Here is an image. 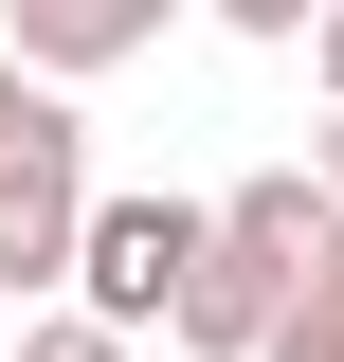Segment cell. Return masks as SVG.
I'll use <instances>...</instances> for the list:
<instances>
[{"label":"cell","instance_id":"obj_1","mask_svg":"<svg viewBox=\"0 0 344 362\" xmlns=\"http://www.w3.org/2000/svg\"><path fill=\"white\" fill-rule=\"evenodd\" d=\"M217 254V199H91V235H73V308H109L145 344V326L181 308V272Z\"/></svg>","mask_w":344,"mask_h":362},{"label":"cell","instance_id":"obj_2","mask_svg":"<svg viewBox=\"0 0 344 362\" xmlns=\"http://www.w3.org/2000/svg\"><path fill=\"white\" fill-rule=\"evenodd\" d=\"M73 235H91V127L37 90V127L0 145V290H73Z\"/></svg>","mask_w":344,"mask_h":362},{"label":"cell","instance_id":"obj_3","mask_svg":"<svg viewBox=\"0 0 344 362\" xmlns=\"http://www.w3.org/2000/svg\"><path fill=\"white\" fill-rule=\"evenodd\" d=\"M272 326H290V272H272V254H236V235H217V254L181 272V308H164V344H200V362H254Z\"/></svg>","mask_w":344,"mask_h":362},{"label":"cell","instance_id":"obj_4","mask_svg":"<svg viewBox=\"0 0 344 362\" xmlns=\"http://www.w3.org/2000/svg\"><path fill=\"white\" fill-rule=\"evenodd\" d=\"M164 18H181V0H0V37L37 54L55 90H73V73H127V54L164 37Z\"/></svg>","mask_w":344,"mask_h":362},{"label":"cell","instance_id":"obj_5","mask_svg":"<svg viewBox=\"0 0 344 362\" xmlns=\"http://www.w3.org/2000/svg\"><path fill=\"white\" fill-rule=\"evenodd\" d=\"M326 218H344V181H308V163H272V181H236V199H217V235H236V254H272L308 290V254H326Z\"/></svg>","mask_w":344,"mask_h":362},{"label":"cell","instance_id":"obj_6","mask_svg":"<svg viewBox=\"0 0 344 362\" xmlns=\"http://www.w3.org/2000/svg\"><path fill=\"white\" fill-rule=\"evenodd\" d=\"M18 362H127V326H109V308H37V326H18Z\"/></svg>","mask_w":344,"mask_h":362},{"label":"cell","instance_id":"obj_7","mask_svg":"<svg viewBox=\"0 0 344 362\" xmlns=\"http://www.w3.org/2000/svg\"><path fill=\"white\" fill-rule=\"evenodd\" d=\"M217 37H254V54H308V18H326V0H200Z\"/></svg>","mask_w":344,"mask_h":362},{"label":"cell","instance_id":"obj_8","mask_svg":"<svg viewBox=\"0 0 344 362\" xmlns=\"http://www.w3.org/2000/svg\"><path fill=\"white\" fill-rule=\"evenodd\" d=\"M254 362H344V308H308V290H290V326H272Z\"/></svg>","mask_w":344,"mask_h":362},{"label":"cell","instance_id":"obj_9","mask_svg":"<svg viewBox=\"0 0 344 362\" xmlns=\"http://www.w3.org/2000/svg\"><path fill=\"white\" fill-rule=\"evenodd\" d=\"M37 90H55V73H37V54H18V37H0V145L37 127Z\"/></svg>","mask_w":344,"mask_h":362},{"label":"cell","instance_id":"obj_10","mask_svg":"<svg viewBox=\"0 0 344 362\" xmlns=\"http://www.w3.org/2000/svg\"><path fill=\"white\" fill-rule=\"evenodd\" d=\"M308 73H326V90H344V0H326V18H308Z\"/></svg>","mask_w":344,"mask_h":362},{"label":"cell","instance_id":"obj_11","mask_svg":"<svg viewBox=\"0 0 344 362\" xmlns=\"http://www.w3.org/2000/svg\"><path fill=\"white\" fill-rule=\"evenodd\" d=\"M0 362H18V290H0Z\"/></svg>","mask_w":344,"mask_h":362},{"label":"cell","instance_id":"obj_12","mask_svg":"<svg viewBox=\"0 0 344 362\" xmlns=\"http://www.w3.org/2000/svg\"><path fill=\"white\" fill-rule=\"evenodd\" d=\"M326 181H344V127H326Z\"/></svg>","mask_w":344,"mask_h":362}]
</instances>
